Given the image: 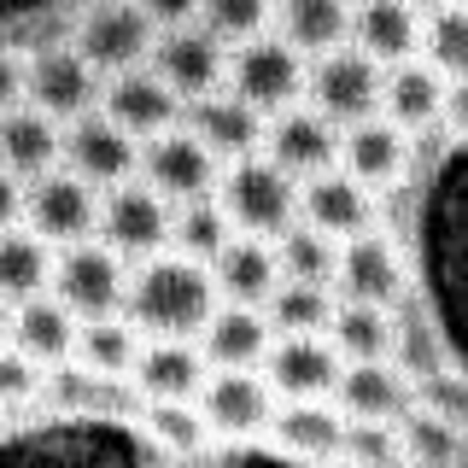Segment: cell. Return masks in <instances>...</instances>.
Here are the masks:
<instances>
[{
  "label": "cell",
  "mask_w": 468,
  "mask_h": 468,
  "mask_svg": "<svg viewBox=\"0 0 468 468\" xmlns=\"http://www.w3.org/2000/svg\"><path fill=\"white\" fill-rule=\"evenodd\" d=\"M217 282L211 270L182 252H158L129 270V299L123 316L141 328V340H199V328L217 311Z\"/></svg>",
  "instance_id": "1"
},
{
  "label": "cell",
  "mask_w": 468,
  "mask_h": 468,
  "mask_svg": "<svg viewBox=\"0 0 468 468\" xmlns=\"http://www.w3.org/2000/svg\"><path fill=\"white\" fill-rule=\"evenodd\" d=\"M217 205L234 223V234H252V240H275L282 229L299 223V182L282 176L263 153L234 158L217 176Z\"/></svg>",
  "instance_id": "2"
},
{
  "label": "cell",
  "mask_w": 468,
  "mask_h": 468,
  "mask_svg": "<svg viewBox=\"0 0 468 468\" xmlns=\"http://www.w3.org/2000/svg\"><path fill=\"white\" fill-rule=\"evenodd\" d=\"M48 292L65 304L77 322H100V316H123L129 299V263L112 252L106 240H77L53 252V282Z\"/></svg>",
  "instance_id": "3"
},
{
  "label": "cell",
  "mask_w": 468,
  "mask_h": 468,
  "mask_svg": "<svg viewBox=\"0 0 468 468\" xmlns=\"http://www.w3.org/2000/svg\"><path fill=\"white\" fill-rule=\"evenodd\" d=\"M170 217H176V205L158 199L153 187L135 176V182L106 187V194H100V229H94V240H106L112 252L135 270V263L170 252Z\"/></svg>",
  "instance_id": "4"
},
{
  "label": "cell",
  "mask_w": 468,
  "mask_h": 468,
  "mask_svg": "<svg viewBox=\"0 0 468 468\" xmlns=\"http://www.w3.org/2000/svg\"><path fill=\"white\" fill-rule=\"evenodd\" d=\"M380 82H387V70H380L369 53H357V48H334V53H322L316 65L304 70L311 112H322L334 129H351V123H363V117H380Z\"/></svg>",
  "instance_id": "5"
},
{
  "label": "cell",
  "mask_w": 468,
  "mask_h": 468,
  "mask_svg": "<svg viewBox=\"0 0 468 468\" xmlns=\"http://www.w3.org/2000/svg\"><path fill=\"white\" fill-rule=\"evenodd\" d=\"M223 88L234 100H246L258 117L263 112H287L292 100L304 94V58L287 48L282 36H258V41H246V48H229V77Z\"/></svg>",
  "instance_id": "6"
},
{
  "label": "cell",
  "mask_w": 468,
  "mask_h": 468,
  "mask_svg": "<svg viewBox=\"0 0 468 468\" xmlns=\"http://www.w3.org/2000/svg\"><path fill=\"white\" fill-rule=\"evenodd\" d=\"M24 229L41 234L53 246H77V240H94L100 229V187H88L82 176H70L65 165L36 176L24 187Z\"/></svg>",
  "instance_id": "7"
},
{
  "label": "cell",
  "mask_w": 468,
  "mask_h": 468,
  "mask_svg": "<svg viewBox=\"0 0 468 468\" xmlns=\"http://www.w3.org/2000/svg\"><path fill=\"white\" fill-rule=\"evenodd\" d=\"M153 41H158V29L135 0H94V6L82 12L70 48H77L100 77H117V70L146 65V58H153Z\"/></svg>",
  "instance_id": "8"
},
{
  "label": "cell",
  "mask_w": 468,
  "mask_h": 468,
  "mask_svg": "<svg viewBox=\"0 0 468 468\" xmlns=\"http://www.w3.org/2000/svg\"><path fill=\"white\" fill-rule=\"evenodd\" d=\"M141 182L153 187L158 199H170V205H187V199H205V194H217V176H223V165H217L211 153L199 146V135L187 123H176L170 135H153V141H141Z\"/></svg>",
  "instance_id": "9"
},
{
  "label": "cell",
  "mask_w": 468,
  "mask_h": 468,
  "mask_svg": "<svg viewBox=\"0 0 468 468\" xmlns=\"http://www.w3.org/2000/svg\"><path fill=\"white\" fill-rule=\"evenodd\" d=\"M70 176H82L88 187H123V182H135V170H141V141L135 135H123V129L112 123L106 112H82L77 123H65V158H58Z\"/></svg>",
  "instance_id": "10"
},
{
  "label": "cell",
  "mask_w": 468,
  "mask_h": 468,
  "mask_svg": "<svg viewBox=\"0 0 468 468\" xmlns=\"http://www.w3.org/2000/svg\"><path fill=\"white\" fill-rule=\"evenodd\" d=\"M100 88H106V77L77 48H48L24 65V106L48 112L53 123H77L82 112H94Z\"/></svg>",
  "instance_id": "11"
},
{
  "label": "cell",
  "mask_w": 468,
  "mask_h": 468,
  "mask_svg": "<svg viewBox=\"0 0 468 468\" xmlns=\"http://www.w3.org/2000/svg\"><path fill=\"white\" fill-rule=\"evenodd\" d=\"M340 351L328 346V334H275L270 357H263V380L275 399L287 404H322L340 387Z\"/></svg>",
  "instance_id": "12"
},
{
  "label": "cell",
  "mask_w": 468,
  "mask_h": 468,
  "mask_svg": "<svg viewBox=\"0 0 468 468\" xmlns=\"http://www.w3.org/2000/svg\"><path fill=\"white\" fill-rule=\"evenodd\" d=\"M258 153L282 176H292V182H311V176L340 165V129L311 106H287V112L263 117V146Z\"/></svg>",
  "instance_id": "13"
},
{
  "label": "cell",
  "mask_w": 468,
  "mask_h": 468,
  "mask_svg": "<svg viewBox=\"0 0 468 468\" xmlns=\"http://www.w3.org/2000/svg\"><path fill=\"white\" fill-rule=\"evenodd\" d=\"M146 65L170 82V94L182 106H194L205 94H223V77H229V48L211 36V29L187 24V29H165L153 41V58Z\"/></svg>",
  "instance_id": "14"
},
{
  "label": "cell",
  "mask_w": 468,
  "mask_h": 468,
  "mask_svg": "<svg viewBox=\"0 0 468 468\" xmlns=\"http://www.w3.org/2000/svg\"><path fill=\"white\" fill-rule=\"evenodd\" d=\"M194 404H199L205 428L223 433V439L270 433V421H275V392L258 369H211Z\"/></svg>",
  "instance_id": "15"
},
{
  "label": "cell",
  "mask_w": 468,
  "mask_h": 468,
  "mask_svg": "<svg viewBox=\"0 0 468 468\" xmlns=\"http://www.w3.org/2000/svg\"><path fill=\"white\" fill-rule=\"evenodd\" d=\"M100 112H106L123 135L153 141V135H170V129L182 123L187 106L170 94V82L158 77L153 65H135V70H117V77H106V88H100Z\"/></svg>",
  "instance_id": "16"
},
{
  "label": "cell",
  "mask_w": 468,
  "mask_h": 468,
  "mask_svg": "<svg viewBox=\"0 0 468 468\" xmlns=\"http://www.w3.org/2000/svg\"><path fill=\"white\" fill-rule=\"evenodd\" d=\"M299 223H311V229L328 234V240L346 246V240H357V234L375 229V199H369L363 182H351V176L334 165V170L311 176V182H299Z\"/></svg>",
  "instance_id": "17"
},
{
  "label": "cell",
  "mask_w": 468,
  "mask_h": 468,
  "mask_svg": "<svg viewBox=\"0 0 468 468\" xmlns=\"http://www.w3.org/2000/svg\"><path fill=\"white\" fill-rule=\"evenodd\" d=\"M334 404H340L346 421H392V428H399L410 410H416V387H410V375L392 357L346 363L340 387H334Z\"/></svg>",
  "instance_id": "18"
},
{
  "label": "cell",
  "mask_w": 468,
  "mask_h": 468,
  "mask_svg": "<svg viewBox=\"0 0 468 468\" xmlns=\"http://www.w3.org/2000/svg\"><path fill=\"white\" fill-rule=\"evenodd\" d=\"M346 304H375V311H392L404 299V263L392 252L387 234H357V240L340 246V275H334Z\"/></svg>",
  "instance_id": "19"
},
{
  "label": "cell",
  "mask_w": 468,
  "mask_h": 468,
  "mask_svg": "<svg viewBox=\"0 0 468 468\" xmlns=\"http://www.w3.org/2000/svg\"><path fill=\"white\" fill-rule=\"evenodd\" d=\"M205 357L194 340H146L135 369H129V387L141 392V404H194L205 387Z\"/></svg>",
  "instance_id": "20"
},
{
  "label": "cell",
  "mask_w": 468,
  "mask_h": 468,
  "mask_svg": "<svg viewBox=\"0 0 468 468\" xmlns=\"http://www.w3.org/2000/svg\"><path fill=\"white\" fill-rule=\"evenodd\" d=\"M194 346H199L205 369H263V357L275 346V328L252 304H217Z\"/></svg>",
  "instance_id": "21"
},
{
  "label": "cell",
  "mask_w": 468,
  "mask_h": 468,
  "mask_svg": "<svg viewBox=\"0 0 468 468\" xmlns=\"http://www.w3.org/2000/svg\"><path fill=\"white\" fill-rule=\"evenodd\" d=\"M182 123L199 135V146L217 158V165H234V158H252L263 146V117L246 106V100H234L229 88L223 94H205L194 106L182 112Z\"/></svg>",
  "instance_id": "22"
},
{
  "label": "cell",
  "mask_w": 468,
  "mask_h": 468,
  "mask_svg": "<svg viewBox=\"0 0 468 468\" xmlns=\"http://www.w3.org/2000/svg\"><path fill=\"white\" fill-rule=\"evenodd\" d=\"M58 158H65V123H53V117L36 112V106L0 112V170L6 176H18L29 187L36 176L58 170Z\"/></svg>",
  "instance_id": "23"
},
{
  "label": "cell",
  "mask_w": 468,
  "mask_h": 468,
  "mask_svg": "<svg viewBox=\"0 0 468 468\" xmlns=\"http://www.w3.org/2000/svg\"><path fill=\"white\" fill-rule=\"evenodd\" d=\"M77 328H82V322L70 316L65 304L53 299V292H36V299L12 304V334H6V346L24 351L36 369H58V363L77 357Z\"/></svg>",
  "instance_id": "24"
},
{
  "label": "cell",
  "mask_w": 468,
  "mask_h": 468,
  "mask_svg": "<svg viewBox=\"0 0 468 468\" xmlns=\"http://www.w3.org/2000/svg\"><path fill=\"white\" fill-rule=\"evenodd\" d=\"M211 282H217V299H223V304H252V311H263L270 292L282 287L275 246L270 240H252V234H234L223 252L211 258Z\"/></svg>",
  "instance_id": "25"
},
{
  "label": "cell",
  "mask_w": 468,
  "mask_h": 468,
  "mask_svg": "<svg viewBox=\"0 0 468 468\" xmlns=\"http://www.w3.org/2000/svg\"><path fill=\"white\" fill-rule=\"evenodd\" d=\"M404 158H410V135L399 123H387V117H363V123L340 129V170L351 182H363L369 194L387 187V182H399Z\"/></svg>",
  "instance_id": "26"
},
{
  "label": "cell",
  "mask_w": 468,
  "mask_h": 468,
  "mask_svg": "<svg viewBox=\"0 0 468 468\" xmlns=\"http://www.w3.org/2000/svg\"><path fill=\"white\" fill-rule=\"evenodd\" d=\"M445 94H451V82L439 77L428 58H404L380 82V117L399 123L404 135H416V129H433L445 117Z\"/></svg>",
  "instance_id": "27"
},
{
  "label": "cell",
  "mask_w": 468,
  "mask_h": 468,
  "mask_svg": "<svg viewBox=\"0 0 468 468\" xmlns=\"http://www.w3.org/2000/svg\"><path fill=\"white\" fill-rule=\"evenodd\" d=\"M351 36H357V53H369L380 70L421 53V18L410 0H363L351 12Z\"/></svg>",
  "instance_id": "28"
},
{
  "label": "cell",
  "mask_w": 468,
  "mask_h": 468,
  "mask_svg": "<svg viewBox=\"0 0 468 468\" xmlns=\"http://www.w3.org/2000/svg\"><path fill=\"white\" fill-rule=\"evenodd\" d=\"M270 29L287 41L299 58H322L334 48H346L351 36V6L346 0H275Z\"/></svg>",
  "instance_id": "29"
},
{
  "label": "cell",
  "mask_w": 468,
  "mask_h": 468,
  "mask_svg": "<svg viewBox=\"0 0 468 468\" xmlns=\"http://www.w3.org/2000/svg\"><path fill=\"white\" fill-rule=\"evenodd\" d=\"M270 439L282 451H292V457H340L346 451V416L334 399L322 404H275V421H270Z\"/></svg>",
  "instance_id": "30"
},
{
  "label": "cell",
  "mask_w": 468,
  "mask_h": 468,
  "mask_svg": "<svg viewBox=\"0 0 468 468\" xmlns=\"http://www.w3.org/2000/svg\"><path fill=\"white\" fill-rule=\"evenodd\" d=\"M141 328L129 316H100V322H82L77 328V369L100 375V380H129V369H135L141 357Z\"/></svg>",
  "instance_id": "31"
},
{
  "label": "cell",
  "mask_w": 468,
  "mask_h": 468,
  "mask_svg": "<svg viewBox=\"0 0 468 468\" xmlns=\"http://www.w3.org/2000/svg\"><path fill=\"white\" fill-rule=\"evenodd\" d=\"M328 346L340 351V363H380L399 351V328H392V311H375V304H346L328 322Z\"/></svg>",
  "instance_id": "32"
},
{
  "label": "cell",
  "mask_w": 468,
  "mask_h": 468,
  "mask_svg": "<svg viewBox=\"0 0 468 468\" xmlns=\"http://www.w3.org/2000/svg\"><path fill=\"white\" fill-rule=\"evenodd\" d=\"M48 282H53V246L41 234H29L24 223L0 234V299L24 304L36 292H48Z\"/></svg>",
  "instance_id": "33"
},
{
  "label": "cell",
  "mask_w": 468,
  "mask_h": 468,
  "mask_svg": "<svg viewBox=\"0 0 468 468\" xmlns=\"http://www.w3.org/2000/svg\"><path fill=\"white\" fill-rule=\"evenodd\" d=\"M275 263H282V282H299V287H334L340 275V240H328L322 229L311 223H292L275 234Z\"/></svg>",
  "instance_id": "34"
},
{
  "label": "cell",
  "mask_w": 468,
  "mask_h": 468,
  "mask_svg": "<svg viewBox=\"0 0 468 468\" xmlns=\"http://www.w3.org/2000/svg\"><path fill=\"white\" fill-rule=\"evenodd\" d=\"M229 240H234V223L223 217L217 194L176 205V217H170V252H182V258H194V263H205V270H211V258L223 252Z\"/></svg>",
  "instance_id": "35"
},
{
  "label": "cell",
  "mask_w": 468,
  "mask_h": 468,
  "mask_svg": "<svg viewBox=\"0 0 468 468\" xmlns=\"http://www.w3.org/2000/svg\"><path fill=\"white\" fill-rule=\"evenodd\" d=\"M334 311H340L334 287H299V282H282L270 292V304H263L275 334H328Z\"/></svg>",
  "instance_id": "36"
},
{
  "label": "cell",
  "mask_w": 468,
  "mask_h": 468,
  "mask_svg": "<svg viewBox=\"0 0 468 468\" xmlns=\"http://www.w3.org/2000/svg\"><path fill=\"white\" fill-rule=\"evenodd\" d=\"M399 445H404V463H416V468H451L468 451L457 421L439 416V410H410L399 421Z\"/></svg>",
  "instance_id": "37"
},
{
  "label": "cell",
  "mask_w": 468,
  "mask_h": 468,
  "mask_svg": "<svg viewBox=\"0 0 468 468\" xmlns=\"http://www.w3.org/2000/svg\"><path fill=\"white\" fill-rule=\"evenodd\" d=\"M421 58L445 82H468V0L428 12V24H421Z\"/></svg>",
  "instance_id": "38"
},
{
  "label": "cell",
  "mask_w": 468,
  "mask_h": 468,
  "mask_svg": "<svg viewBox=\"0 0 468 468\" xmlns=\"http://www.w3.org/2000/svg\"><path fill=\"white\" fill-rule=\"evenodd\" d=\"M141 428L170 457H194V451H205V439H211L199 404H141Z\"/></svg>",
  "instance_id": "39"
},
{
  "label": "cell",
  "mask_w": 468,
  "mask_h": 468,
  "mask_svg": "<svg viewBox=\"0 0 468 468\" xmlns=\"http://www.w3.org/2000/svg\"><path fill=\"white\" fill-rule=\"evenodd\" d=\"M275 0H199V29H211L223 48H246V41L270 36Z\"/></svg>",
  "instance_id": "40"
},
{
  "label": "cell",
  "mask_w": 468,
  "mask_h": 468,
  "mask_svg": "<svg viewBox=\"0 0 468 468\" xmlns=\"http://www.w3.org/2000/svg\"><path fill=\"white\" fill-rule=\"evenodd\" d=\"M357 468H399L404 463V445H399V428L392 421H346V451Z\"/></svg>",
  "instance_id": "41"
},
{
  "label": "cell",
  "mask_w": 468,
  "mask_h": 468,
  "mask_svg": "<svg viewBox=\"0 0 468 468\" xmlns=\"http://www.w3.org/2000/svg\"><path fill=\"white\" fill-rule=\"evenodd\" d=\"M41 387H48V369H36V363H29L24 351L0 346V410H12V404H29Z\"/></svg>",
  "instance_id": "42"
},
{
  "label": "cell",
  "mask_w": 468,
  "mask_h": 468,
  "mask_svg": "<svg viewBox=\"0 0 468 468\" xmlns=\"http://www.w3.org/2000/svg\"><path fill=\"white\" fill-rule=\"evenodd\" d=\"M135 6L153 18V29L165 36V29H187L199 24V0H135Z\"/></svg>",
  "instance_id": "43"
},
{
  "label": "cell",
  "mask_w": 468,
  "mask_h": 468,
  "mask_svg": "<svg viewBox=\"0 0 468 468\" xmlns=\"http://www.w3.org/2000/svg\"><path fill=\"white\" fill-rule=\"evenodd\" d=\"M24 106V58H12L6 48H0V112Z\"/></svg>",
  "instance_id": "44"
},
{
  "label": "cell",
  "mask_w": 468,
  "mask_h": 468,
  "mask_svg": "<svg viewBox=\"0 0 468 468\" xmlns=\"http://www.w3.org/2000/svg\"><path fill=\"white\" fill-rule=\"evenodd\" d=\"M18 223H24V182L0 170V234L18 229Z\"/></svg>",
  "instance_id": "45"
},
{
  "label": "cell",
  "mask_w": 468,
  "mask_h": 468,
  "mask_svg": "<svg viewBox=\"0 0 468 468\" xmlns=\"http://www.w3.org/2000/svg\"><path fill=\"white\" fill-rule=\"evenodd\" d=\"M445 117H451V123H468V82H451V94H445Z\"/></svg>",
  "instance_id": "46"
},
{
  "label": "cell",
  "mask_w": 468,
  "mask_h": 468,
  "mask_svg": "<svg viewBox=\"0 0 468 468\" xmlns=\"http://www.w3.org/2000/svg\"><path fill=\"white\" fill-rule=\"evenodd\" d=\"M6 334H12V304L0 299V346H6Z\"/></svg>",
  "instance_id": "47"
},
{
  "label": "cell",
  "mask_w": 468,
  "mask_h": 468,
  "mask_svg": "<svg viewBox=\"0 0 468 468\" xmlns=\"http://www.w3.org/2000/svg\"><path fill=\"white\" fill-rule=\"evenodd\" d=\"M410 6H428V12H439V6H457V0H410Z\"/></svg>",
  "instance_id": "48"
},
{
  "label": "cell",
  "mask_w": 468,
  "mask_h": 468,
  "mask_svg": "<svg viewBox=\"0 0 468 468\" xmlns=\"http://www.w3.org/2000/svg\"><path fill=\"white\" fill-rule=\"evenodd\" d=\"M451 468H468V451H463V457H457V463H451Z\"/></svg>",
  "instance_id": "49"
}]
</instances>
